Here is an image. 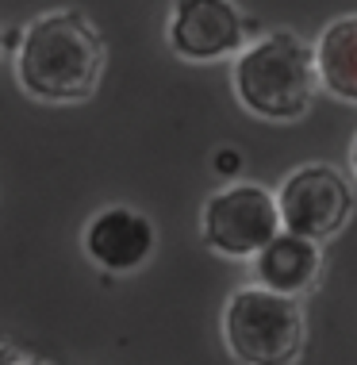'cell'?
Returning a JSON list of instances; mask_svg holds the SVG:
<instances>
[{"mask_svg": "<svg viewBox=\"0 0 357 365\" xmlns=\"http://www.w3.org/2000/svg\"><path fill=\"white\" fill-rule=\"evenodd\" d=\"M315 46L296 31H273L234 58V96L262 120H300L315 101Z\"/></svg>", "mask_w": 357, "mask_h": 365, "instance_id": "7a4b0ae2", "label": "cell"}, {"mask_svg": "<svg viewBox=\"0 0 357 365\" xmlns=\"http://www.w3.org/2000/svg\"><path fill=\"white\" fill-rule=\"evenodd\" d=\"M315 70L326 93L357 104V12L323 27L315 43Z\"/></svg>", "mask_w": 357, "mask_h": 365, "instance_id": "9c48e42d", "label": "cell"}, {"mask_svg": "<svg viewBox=\"0 0 357 365\" xmlns=\"http://www.w3.org/2000/svg\"><path fill=\"white\" fill-rule=\"evenodd\" d=\"M254 273H257V284H262V289L300 300V296L311 292L315 281H319L323 250H319V242H307V239H300V235L281 231L254 258Z\"/></svg>", "mask_w": 357, "mask_h": 365, "instance_id": "ba28073f", "label": "cell"}, {"mask_svg": "<svg viewBox=\"0 0 357 365\" xmlns=\"http://www.w3.org/2000/svg\"><path fill=\"white\" fill-rule=\"evenodd\" d=\"M215 165H219V170H231V173H234V170H238V154H234V150H223L219 158H215Z\"/></svg>", "mask_w": 357, "mask_h": 365, "instance_id": "30bf717a", "label": "cell"}, {"mask_svg": "<svg viewBox=\"0 0 357 365\" xmlns=\"http://www.w3.org/2000/svg\"><path fill=\"white\" fill-rule=\"evenodd\" d=\"M276 212L289 235L307 242H326L346 227L353 212V189L334 165L311 162L292 170L276 189Z\"/></svg>", "mask_w": 357, "mask_h": 365, "instance_id": "5b68a950", "label": "cell"}, {"mask_svg": "<svg viewBox=\"0 0 357 365\" xmlns=\"http://www.w3.org/2000/svg\"><path fill=\"white\" fill-rule=\"evenodd\" d=\"M104 73V43L81 12H51L24 31L16 77L27 96L46 104L88 101Z\"/></svg>", "mask_w": 357, "mask_h": 365, "instance_id": "6da1fadb", "label": "cell"}, {"mask_svg": "<svg viewBox=\"0 0 357 365\" xmlns=\"http://www.w3.org/2000/svg\"><path fill=\"white\" fill-rule=\"evenodd\" d=\"M276 196L262 185L238 181L212 192L200 212V235L223 258H257L281 235Z\"/></svg>", "mask_w": 357, "mask_h": 365, "instance_id": "277c9868", "label": "cell"}, {"mask_svg": "<svg viewBox=\"0 0 357 365\" xmlns=\"http://www.w3.org/2000/svg\"><path fill=\"white\" fill-rule=\"evenodd\" d=\"M154 223L135 208H104L96 212L85 227V254L93 265H100L104 273H135L150 262L154 254Z\"/></svg>", "mask_w": 357, "mask_h": 365, "instance_id": "52a82bcc", "label": "cell"}, {"mask_svg": "<svg viewBox=\"0 0 357 365\" xmlns=\"http://www.w3.org/2000/svg\"><path fill=\"white\" fill-rule=\"evenodd\" d=\"M170 46L188 62H219L242 54L246 24L234 0H177L170 12Z\"/></svg>", "mask_w": 357, "mask_h": 365, "instance_id": "8992f818", "label": "cell"}, {"mask_svg": "<svg viewBox=\"0 0 357 365\" xmlns=\"http://www.w3.org/2000/svg\"><path fill=\"white\" fill-rule=\"evenodd\" d=\"M350 162H353V173H357V135H353V150H350Z\"/></svg>", "mask_w": 357, "mask_h": 365, "instance_id": "8fae6325", "label": "cell"}, {"mask_svg": "<svg viewBox=\"0 0 357 365\" xmlns=\"http://www.w3.org/2000/svg\"><path fill=\"white\" fill-rule=\"evenodd\" d=\"M223 342L238 365H292L307 342L304 308L292 296L242 284L223 308Z\"/></svg>", "mask_w": 357, "mask_h": 365, "instance_id": "3957f363", "label": "cell"}]
</instances>
